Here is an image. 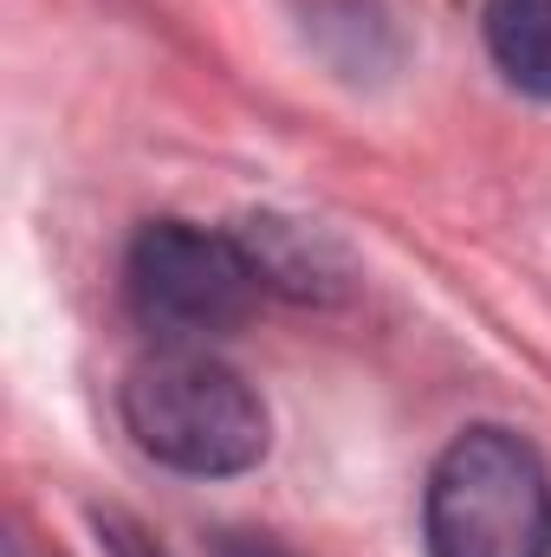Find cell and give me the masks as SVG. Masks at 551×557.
I'll list each match as a JSON object with an SVG mask.
<instances>
[{
    "label": "cell",
    "mask_w": 551,
    "mask_h": 557,
    "mask_svg": "<svg viewBox=\"0 0 551 557\" xmlns=\"http://www.w3.org/2000/svg\"><path fill=\"white\" fill-rule=\"evenodd\" d=\"M124 428L169 473L228 480L260 467L267 454V403L241 370L208 357L201 344H162L118 389Z\"/></svg>",
    "instance_id": "1"
},
{
    "label": "cell",
    "mask_w": 551,
    "mask_h": 557,
    "mask_svg": "<svg viewBox=\"0 0 551 557\" xmlns=\"http://www.w3.org/2000/svg\"><path fill=\"white\" fill-rule=\"evenodd\" d=\"M428 557H551V473L513 428H467L421 493Z\"/></svg>",
    "instance_id": "2"
},
{
    "label": "cell",
    "mask_w": 551,
    "mask_h": 557,
    "mask_svg": "<svg viewBox=\"0 0 551 557\" xmlns=\"http://www.w3.org/2000/svg\"><path fill=\"white\" fill-rule=\"evenodd\" d=\"M260 292H267L260 253L195 221H149L124 260V298L137 324L162 344H208L221 331H241Z\"/></svg>",
    "instance_id": "3"
},
{
    "label": "cell",
    "mask_w": 551,
    "mask_h": 557,
    "mask_svg": "<svg viewBox=\"0 0 551 557\" xmlns=\"http://www.w3.org/2000/svg\"><path fill=\"white\" fill-rule=\"evenodd\" d=\"M480 26L506 85L551 104V0H487Z\"/></svg>",
    "instance_id": "4"
},
{
    "label": "cell",
    "mask_w": 551,
    "mask_h": 557,
    "mask_svg": "<svg viewBox=\"0 0 551 557\" xmlns=\"http://www.w3.org/2000/svg\"><path fill=\"white\" fill-rule=\"evenodd\" d=\"M221 557H292V552H279L273 539H228Z\"/></svg>",
    "instance_id": "5"
}]
</instances>
